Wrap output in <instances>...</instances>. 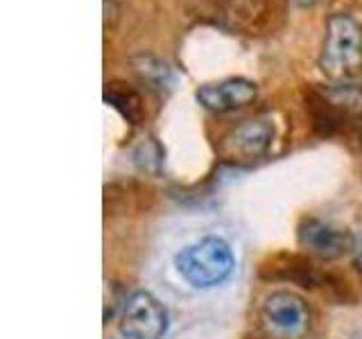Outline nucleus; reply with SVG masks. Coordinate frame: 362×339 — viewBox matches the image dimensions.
I'll use <instances>...</instances> for the list:
<instances>
[{
  "label": "nucleus",
  "instance_id": "1",
  "mask_svg": "<svg viewBox=\"0 0 362 339\" xmlns=\"http://www.w3.org/2000/svg\"><path fill=\"white\" fill-rule=\"evenodd\" d=\"M317 64L335 84H346L362 73V28L351 14L335 11L326 18L324 43Z\"/></svg>",
  "mask_w": 362,
  "mask_h": 339
},
{
  "label": "nucleus",
  "instance_id": "11",
  "mask_svg": "<svg viewBox=\"0 0 362 339\" xmlns=\"http://www.w3.org/2000/svg\"><path fill=\"white\" fill-rule=\"evenodd\" d=\"M292 3H297L299 7H313L320 3V0H292Z\"/></svg>",
  "mask_w": 362,
  "mask_h": 339
},
{
  "label": "nucleus",
  "instance_id": "12",
  "mask_svg": "<svg viewBox=\"0 0 362 339\" xmlns=\"http://www.w3.org/2000/svg\"><path fill=\"white\" fill-rule=\"evenodd\" d=\"M358 265H360V269H362V254L358 256Z\"/></svg>",
  "mask_w": 362,
  "mask_h": 339
},
{
  "label": "nucleus",
  "instance_id": "8",
  "mask_svg": "<svg viewBox=\"0 0 362 339\" xmlns=\"http://www.w3.org/2000/svg\"><path fill=\"white\" fill-rule=\"evenodd\" d=\"M320 105L328 116L337 118H354L362 116V88L339 84V86H328L317 93Z\"/></svg>",
  "mask_w": 362,
  "mask_h": 339
},
{
  "label": "nucleus",
  "instance_id": "5",
  "mask_svg": "<svg viewBox=\"0 0 362 339\" xmlns=\"http://www.w3.org/2000/svg\"><path fill=\"white\" fill-rule=\"evenodd\" d=\"M195 97L204 109L213 113H229L254 105L258 97V86L247 77H226L220 82L199 86Z\"/></svg>",
  "mask_w": 362,
  "mask_h": 339
},
{
  "label": "nucleus",
  "instance_id": "6",
  "mask_svg": "<svg viewBox=\"0 0 362 339\" xmlns=\"http://www.w3.org/2000/svg\"><path fill=\"white\" fill-rule=\"evenodd\" d=\"M263 316L276 333L297 337L308 326V308L292 292H272L263 301Z\"/></svg>",
  "mask_w": 362,
  "mask_h": 339
},
{
  "label": "nucleus",
  "instance_id": "9",
  "mask_svg": "<svg viewBox=\"0 0 362 339\" xmlns=\"http://www.w3.org/2000/svg\"><path fill=\"white\" fill-rule=\"evenodd\" d=\"M105 100L109 102V105H113L116 109H120V113L124 118L129 120H139L141 116V100L136 93H132V90H124V88H116V84L107 88L105 93Z\"/></svg>",
  "mask_w": 362,
  "mask_h": 339
},
{
  "label": "nucleus",
  "instance_id": "10",
  "mask_svg": "<svg viewBox=\"0 0 362 339\" xmlns=\"http://www.w3.org/2000/svg\"><path fill=\"white\" fill-rule=\"evenodd\" d=\"M139 71L147 77V79H154L156 84H168V79H170V68L161 61H156L152 59V56H143V66L139 68Z\"/></svg>",
  "mask_w": 362,
  "mask_h": 339
},
{
  "label": "nucleus",
  "instance_id": "2",
  "mask_svg": "<svg viewBox=\"0 0 362 339\" xmlns=\"http://www.w3.org/2000/svg\"><path fill=\"white\" fill-rule=\"evenodd\" d=\"M175 267L188 285L211 290L231 276L235 267L233 249L220 235H206L184 246L175 256Z\"/></svg>",
  "mask_w": 362,
  "mask_h": 339
},
{
  "label": "nucleus",
  "instance_id": "4",
  "mask_svg": "<svg viewBox=\"0 0 362 339\" xmlns=\"http://www.w3.org/2000/svg\"><path fill=\"white\" fill-rule=\"evenodd\" d=\"M274 141V122L269 118L245 120L233 127L220 143V156L226 161H254L267 154Z\"/></svg>",
  "mask_w": 362,
  "mask_h": 339
},
{
  "label": "nucleus",
  "instance_id": "7",
  "mask_svg": "<svg viewBox=\"0 0 362 339\" xmlns=\"http://www.w3.org/2000/svg\"><path fill=\"white\" fill-rule=\"evenodd\" d=\"M299 242L308 249L310 254H317L322 258H337L349 254L356 246L354 235L337 226L308 218L299 226Z\"/></svg>",
  "mask_w": 362,
  "mask_h": 339
},
{
  "label": "nucleus",
  "instance_id": "3",
  "mask_svg": "<svg viewBox=\"0 0 362 339\" xmlns=\"http://www.w3.org/2000/svg\"><path fill=\"white\" fill-rule=\"evenodd\" d=\"M168 331V312L154 294L139 290L124 301L120 333L127 339H161Z\"/></svg>",
  "mask_w": 362,
  "mask_h": 339
}]
</instances>
